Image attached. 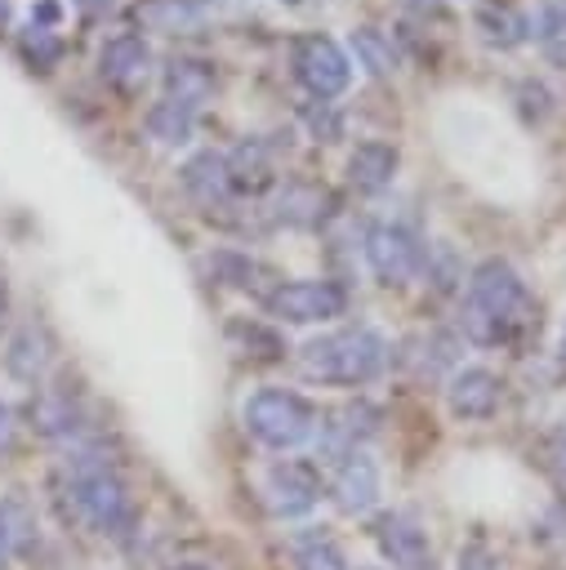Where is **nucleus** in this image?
Here are the masks:
<instances>
[{"instance_id": "nucleus-2", "label": "nucleus", "mask_w": 566, "mask_h": 570, "mask_svg": "<svg viewBox=\"0 0 566 570\" xmlns=\"http://www.w3.org/2000/svg\"><path fill=\"white\" fill-rule=\"evenodd\" d=\"M388 361V343L374 334V330H343V334H325V338H312L303 347V370L321 383H370Z\"/></svg>"}, {"instance_id": "nucleus-15", "label": "nucleus", "mask_w": 566, "mask_h": 570, "mask_svg": "<svg viewBox=\"0 0 566 570\" xmlns=\"http://www.w3.org/2000/svg\"><path fill=\"white\" fill-rule=\"evenodd\" d=\"M276 214H281L285 223L308 227V223H321V218L330 214V196H325L321 187H290V191L276 200Z\"/></svg>"}, {"instance_id": "nucleus-19", "label": "nucleus", "mask_w": 566, "mask_h": 570, "mask_svg": "<svg viewBox=\"0 0 566 570\" xmlns=\"http://www.w3.org/2000/svg\"><path fill=\"white\" fill-rule=\"evenodd\" d=\"M227 183H232V178H227V165H223L218 156H196V160L187 165V187H196L201 196H218Z\"/></svg>"}, {"instance_id": "nucleus-24", "label": "nucleus", "mask_w": 566, "mask_h": 570, "mask_svg": "<svg viewBox=\"0 0 566 570\" xmlns=\"http://www.w3.org/2000/svg\"><path fill=\"white\" fill-rule=\"evenodd\" d=\"M459 570H499V557L486 548V543H468L459 552Z\"/></svg>"}, {"instance_id": "nucleus-7", "label": "nucleus", "mask_w": 566, "mask_h": 570, "mask_svg": "<svg viewBox=\"0 0 566 570\" xmlns=\"http://www.w3.org/2000/svg\"><path fill=\"white\" fill-rule=\"evenodd\" d=\"M365 263H370V272H374L379 281L401 285V281H410V276L419 272L423 249H419V240H414L406 227H374V232L365 236Z\"/></svg>"}, {"instance_id": "nucleus-30", "label": "nucleus", "mask_w": 566, "mask_h": 570, "mask_svg": "<svg viewBox=\"0 0 566 570\" xmlns=\"http://www.w3.org/2000/svg\"><path fill=\"white\" fill-rule=\"evenodd\" d=\"M562 361H566V325H562Z\"/></svg>"}, {"instance_id": "nucleus-16", "label": "nucleus", "mask_w": 566, "mask_h": 570, "mask_svg": "<svg viewBox=\"0 0 566 570\" xmlns=\"http://www.w3.org/2000/svg\"><path fill=\"white\" fill-rule=\"evenodd\" d=\"M192 111H196V107L165 98L160 107H152V111H147V129H152L160 142H183V138L192 134Z\"/></svg>"}, {"instance_id": "nucleus-31", "label": "nucleus", "mask_w": 566, "mask_h": 570, "mask_svg": "<svg viewBox=\"0 0 566 570\" xmlns=\"http://www.w3.org/2000/svg\"><path fill=\"white\" fill-rule=\"evenodd\" d=\"M0 316H4V285H0Z\"/></svg>"}, {"instance_id": "nucleus-18", "label": "nucleus", "mask_w": 566, "mask_h": 570, "mask_svg": "<svg viewBox=\"0 0 566 570\" xmlns=\"http://www.w3.org/2000/svg\"><path fill=\"white\" fill-rule=\"evenodd\" d=\"M36 423L45 436H71L76 432V405L67 396H45L36 405Z\"/></svg>"}, {"instance_id": "nucleus-26", "label": "nucleus", "mask_w": 566, "mask_h": 570, "mask_svg": "<svg viewBox=\"0 0 566 570\" xmlns=\"http://www.w3.org/2000/svg\"><path fill=\"white\" fill-rule=\"evenodd\" d=\"M548 459H553V468L566 476V428L553 436V445H548Z\"/></svg>"}, {"instance_id": "nucleus-20", "label": "nucleus", "mask_w": 566, "mask_h": 570, "mask_svg": "<svg viewBox=\"0 0 566 570\" xmlns=\"http://www.w3.org/2000/svg\"><path fill=\"white\" fill-rule=\"evenodd\" d=\"M294 570H348V561L330 539H308L294 552Z\"/></svg>"}, {"instance_id": "nucleus-5", "label": "nucleus", "mask_w": 566, "mask_h": 570, "mask_svg": "<svg viewBox=\"0 0 566 570\" xmlns=\"http://www.w3.org/2000/svg\"><path fill=\"white\" fill-rule=\"evenodd\" d=\"M343 307H348V289L334 281H290L267 294V312L285 325L330 321V316H343Z\"/></svg>"}, {"instance_id": "nucleus-3", "label": "nucleus", "mask_w": 566, "mask_h": 570, "mask_svg": "<svg viewBox=\"0 0 566 570\" xmlns=\"http://www.w3.org/2000/svg\"><path fill=\"white\" fill-rule=\"evenodd\" d=\"M67 494H71L76 517H80L85 525H94L98 534H107V539H125V534L134 530V521H138L129 490H125L120 476H111L103 463L80 459V463L71 468Z\"/></svg>"}, {"instance_id": "nucleus-27", "label": "nucleus", "mask_w": 566, "mask_h": 570, "mask_svg": "<svg viewBox=\"0 0 566 570\" xmlns=\"http://www.w3.org/2000/svg\"><path fill=\"white\" fill-rule=\"evenodd\" d=\"M31 18H40V22H58V4H53V0H45V4H36V9H31ZM40 22H36V27H40Z\"/></svg>"}, {"instance_id": "nucleus-21", "label": "nucleus", "mask_w": 566, "mask_h": 570, "mask_svg": "<svg viewBox=\"0 0 566 570\" xmlns=\"http://www.w3.org/2000/svg\"><path fill=\"white\" fill-rule=\"evenodd\" d=\"M481 27H490V40H504V45L521 40V31H526V22L513 9H495V4L481 9Z\"/></svg>"}, {"instance_id": "nucleus-4", "label": "nucleus", "mask_w": 566, "mask_h": 570, "mask_svg": "<svg viewBox=\"0 0 566 570\" xmlns=\"http://www.w3.org/2000/svg\"><path fill=\"white\" fill-rule=\"evenodd\" d=\"M245 428L254 441H263L267 450H294L303 441L316 436V410L299 396V392H285V387H263L245 401L241 410Z\"/></svg>"}, {"instance_id": "nucleus-1", "label": "nucleus", "mask_w": 566, "mask_h": 570, "mask_svg": "<svg viewBox=\"0 0 566 570\" xmlns=\"http://www.w3.org/2000/svg\"><path fill=\"white\" fill-rule=\"evenodd\" d=\"M530 316H535V298L526 294L521 276L508 263L490 258V263H481L472 272V281H468V312H463L472 338L508 343V338H517L530 325Z\"/></svg>"}, {"instance_id": "nucleus-32", "label": "nucleus", "mask_w": 566, "mask_h": 570, "mask_svg": "<svg viewBox=\"0 0 566 570\" xmlns=\"http://www.w3.org/2000/svg\"><path fill=\"white\" fill-rule=\"evenodd\" d=\"M174 570H205V566H174Z\"/></svg>"}, {"instance_id": "nucleus-12", "label": "nucleus", "mask_w": 566, "mask_h": 570, "mask_svg": "<svg viewBox=\"0 0 566 570\" xmlns=\"http://www.w3.org/2000/svg\"><path fill=\"white\" fill-rule=\"evenodd\" d=\"M147 71V45L143 36H116L103 45V76L116 85H134Z\"/></svg>"}, {"instance_id": "nucleus-9", "label": "nucleus", "mask_w": 566, "mask_h": 570, "mask_svg": "<svg viewBox=\"0 0 566 570\" xmlns=\"http://www.w3.org/2000/svg\"><path fill=\"white\" fill-rule=\"evenodd\" d=\"M294 67H299L303 85H308L312 94H321V98L343 94V89H348V76H352V71H348L343 49H339L334 40H321V36H312V40H303V45H299Z\"/></svg>"}, {"instance_id": "nucleus-8", "label": "nucleus", "mask_w": 566, "mask_h": 570, "mask_svg": "<svg viewBox=\"0 0 566 570\" xmlns=\"http://www.w3.org/2000/svg\"><path fill=\"white\" fill-rule=\"evenodd\" d=\"M330 494H334L339 512H348V517L370 512V508L379 503V463H374L365 450H348L343 463L334 468Z\"/></svg>"}, {"instance_id": "nucleus-17", "label": "nucleus", "mask_w": 566, "mask_h": 570, "mask_svg": "<svg viewBox=\"0 0 566 570\" xmlns=\"http://www.w3.org/2000/svg\"><path fill=\"white\" fill-rule=\"evenodd\" d=\"M205 89H209V71H205L201 62H174V67H169V98H174V102L196 107V102L205 98Z\"/></svg>"}, {"instance_id": "nucleus-25", "label": "nucleus", "mask_w": 566, "mask_h": 570, "mask_svg": "<svg viewBox=\"0 0 566 570\" xmlns=\"http://www.w3.org/2000/svg\"><path fill=\"white\" fill-rule=\"evenodd\" d=\"M13 548H18V525H13V512H9V508H0V570L9 566Z\"/></svg>"}, {"instance_id": "nucleus-23", "label": "nucleus", "mask_w": 566, "mask_h": 570, "mask_svg": "<svg viewBox=\"0 0 566 570\" xmlns=\"http://www.w3.org/2000/svg\"><path fill=\"white\" fill-rule=\"evenodd\" d=\"M357 53L365 58L370 71H388V67H392V49H388L374 31H357Z\"/></svg>"}, {"instance_id": "nucleus-11", "label": "nucleus", "mask_w": 566, "mask_h": 570, "mask_svg": "<svg viewBox=\"0 0 566 570\" xmlns=\"http://www.w3.org/2000/svg\"><path fill=\"white\" fill-rule=\"evenodd\" d=\"M446 401H450V414L455 419H490L495 405H499V379L481 365H468L450 379L446 387Z\"/></svg>"}, {"instance_id": "nucleus-6", "label": "nucleus", "mask_w": 566, "mask_h": 570, "mask_svg": "<svg viewBox=\"0 0 566 570\" xmlns=\"http://www.w3.org/2000/svg\"><path fill=\"white\" fill-rule=\"evenodd\" d=\"M316 494H321V481L312 468L303 463H276L267 476H263V499L272 508V517L281 521H294V517H308L316 508Z\"/></svg>"}, {"instance_id": "nucleus-29", "label": "nucleus", "mask_w": 566, "mask_h": 570, "mask_svg": "<svg viewBox=\"0 0 566 570\" xmlns=\"http://www.w3.org/2000/svg\"><path fill=\"white\" fill-rule=\"evenodd\" d=\"M4 18H9V0H0V27H4Z\"/></svg>"}, {"instance_id": "nucleus-10", "label": "nucleus", "mask_w": 566, "mask_h": 570, "mask_svg": "<svg viewBox=\"0 0 566 570\" xmlns=\"http://www.w3.org/2000/svg\"><path fill=\"white\" fill-rule=\"evenodd\" d=\"M374 543L383 552V561L392 570H432V548H428V534L410 521V517H383L374 525Z\"/></svg>"}, {"instance_id": "nucleus-22", "label": "nucleus", "mask_w": 566, "mask_h": 570, "mask_svg": "<svg viewBox=\"0 0 566 570\" xmlns=\"http://www.w3.org/2000/svg\"><path fill=\"white\" fill-rule=\"evenodd\" d=\"M22 53H27L36 67H49V62L58 58V40H53V31H49V27H31V31L22 36Z\"/></svg>"}, {"instance_id": "nucleus-28", "label": "nucleus", "mask_w": 566, "mask_h": 570, "mask_svg": "<svg viewBox=\"0 0 566 570\" xmlns=\"http://www.w3.org/2000/svg\"><path fill=\"white\" fill-rule=\"evenodd\" d=\"M85 9H103V4H111V0H80Z\"/></svg>"}, {"instance_id": "nucleus-14", "label": "nucleus", "mask_w": 566, "mask_h": 570, "mask_svg": "<svg viewBox=\"0 0 566 570\" xmlns=\"http://www.w3.org/2000/svg\"><path fill=\"white\" fill-rule=\"evenodd\" d=\"M392 169H397V151H392V147H383V142H361V147L352 151V160H348L352 183H357V187H365V191L383 187V183L392 178Z\"/></svg>"}, {"instance_id": "nucleus-13", "label": "nucleus", "mask_w": 566, "mask_h": 570, "mask_svg": "<svg viewBox=\"0 0 566 570\" xmlns=\"http://www.w3.org/2000/svg\"><path fill=\"white\" fill-rule=\"evenodd\" d=\"M4 365H9V374L13 379H40V370L49 365V338H45V330H36V325H22L13 338H9V352H4Z\"/></svg>"}]
</instances>
